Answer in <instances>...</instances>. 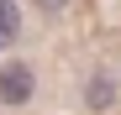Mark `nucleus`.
Returning a JSON list of instances; mask_svg holds the SVG:
<instances>
[{
    "instance_id": "7ed1b4c3",
    "label": "nucleus",
    "mask_w": 121,
    "mask_h": 115,
    "mask_svg": "<svg viewBox=\"0 0 121 115\" xmlns=\"http://www.w3.org/2000/svg\"><path fill=\"white\" fill-rule=\"evenodd\" d=\"M90 105H95V110H111V79H105V73L90 79Z\"/></svg>"
},
{
    "instance_id": "f257e3e1",
    "label": "nucleus",
    "mask_w": 121,
    "mask_h": 115,
    "mask_svg": "<svg viewBox=\"0 0 121 115\" xmlns=\"http://www.w3.org/2000/svg\"><path fill=\"white\" fill-rule=\"evenodd\" d=\"M32 89H37L32 63H5V68H0V100H5V105H26Z\"/></svg>"
},
{
    "instance_id": "f03ea898",
    "label": "nucleus",
    "mask_w": 121,
    "mask_h": 115,
    "mask_svg": "<svg viewBox=\"0 0 121 115\" xmlns=\"http://www.w3.org/2000/svg\"><path fill=\"white\" fill-rule=\"evenodd\" d=\"M16 31H21V11H16V0H0V47H11Z\"/></svg>"
},
{
    "instance_id": "20e7f679",
    "label": "nucleus",
    "mask_w": 121,
    "mask_h": 115,
    "mask_svg": "<svg viewBox=\"0 0 121 115\" xmlns=\"http://www.w3.org/2000/svg\"><path fill=\"white\" fill-rule=\"evenodd\" d=\"M32 5H37V11H63L69 0H32Z\"/></svg>"
}]
</instances>
